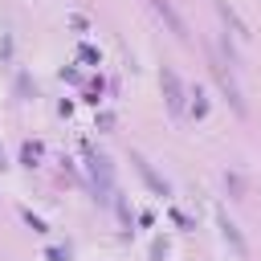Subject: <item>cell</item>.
Instances as JSON below:
<instances>
[{"mask_svg": "<svg viewBox=\"0 0 261 261\" xmlns=\"http://www.w3.org/2000/svg\"><path fill=\"white\" fill-rule=\"evenodd\" d=\"M163 90H167V106L179 114V110H184V90H179V77H175V69H167V65H163Z\"/></svg>", "mask_w": 261, "mask_h": 261, "instance_id": "2", "label": "cell"}, {"mask_svg": "<svg viewBox=\"0 0 261 261\" xmlns=\"http://www.w3.org/2000/svg\"><path fill=\"white\" fill-rule=\"evenodd\" d=\"M216 8H220V16H224V20L232 24V33H237V37H249V29H245V20H237V16H232V8H228L224 0H216Z\"/></svg>", "mask_w": 261, "mask_h": 261, "instance_id": "5", "label": "cell"}, {"mask_svg": "<svg viewBox=\"0 0 261 261\" xmlns=\"http://www.w3.org/2000/svg\"><path fill=\"white\" fill-rule=\"evenodd\" d=\"M135 167H139V175H143V179H147V184H151V188H155L159 196H167V184H163V179H159V175L151 171V163H147L143 155H135Z\"/></svg>", "mask_w": 261, "mask_h": 261, "instance_id": "4", "label": "cell"}, {"mask_svg": "<svg viewBox=\"0 0 261 261\" xmlns=\"http://www.w3.org/2000/svg\"><path fill=\"white\" fill-rule=\"evenodd\" d=\"M212 73H216V82H220V90L228 94V102H232V110H237V114H245V102H241V90H237V82L228 77V69H224V61H216V57H212Z\"/></svg>", "mask_w": 261, "mask_h": 261, "instance_id": "1", "label": "cell"}, {"mask_svg": "<svg viewBox=\"0 0 261 261\" xmlns=\"http://www.w3.org/2000/svg\"><path fill=\"white\" fill-rule=\"evenodd\" d=\"M204 110H208V102H204V98H200V90H196V98H192V114H196V118H200V114H204Z\"/></svg>", "mask_w": 261, "mask_h": 261, "instance_id": "7", "label": "cell"}, {"mask_svg": "<svg viewBox=\"0 0 261 261\" xmlns=\"http://www.w3.org/2000/svg\"><path fill=\"white\" fill-rule=\"evenodd\" d=\"M151 8H155V12L163 16V20H167V29H171L175 37H184V33H188V29H184V20H179V12H175V8L167 4V0H151Z\"/></svg>", "mask_w": 261, "mask_h": 261, "instance_id": "3", "label": "cell"}, {"mask_svg": "<svg viewBox=\"0 0 261 261\" xmlns=\"http://www.w3.org/2000/svg\"><path fill=\"white\" fill-rule=\"evenodd\" d=\"M220 228H224V237L232 241V249H237V253H245V241H241V232H237V224H232V220H220Z\"/></svg>", "mask_w": 261, "mask_h": 261, "instance_id": "6", "label": "cell"}]
</instances>
